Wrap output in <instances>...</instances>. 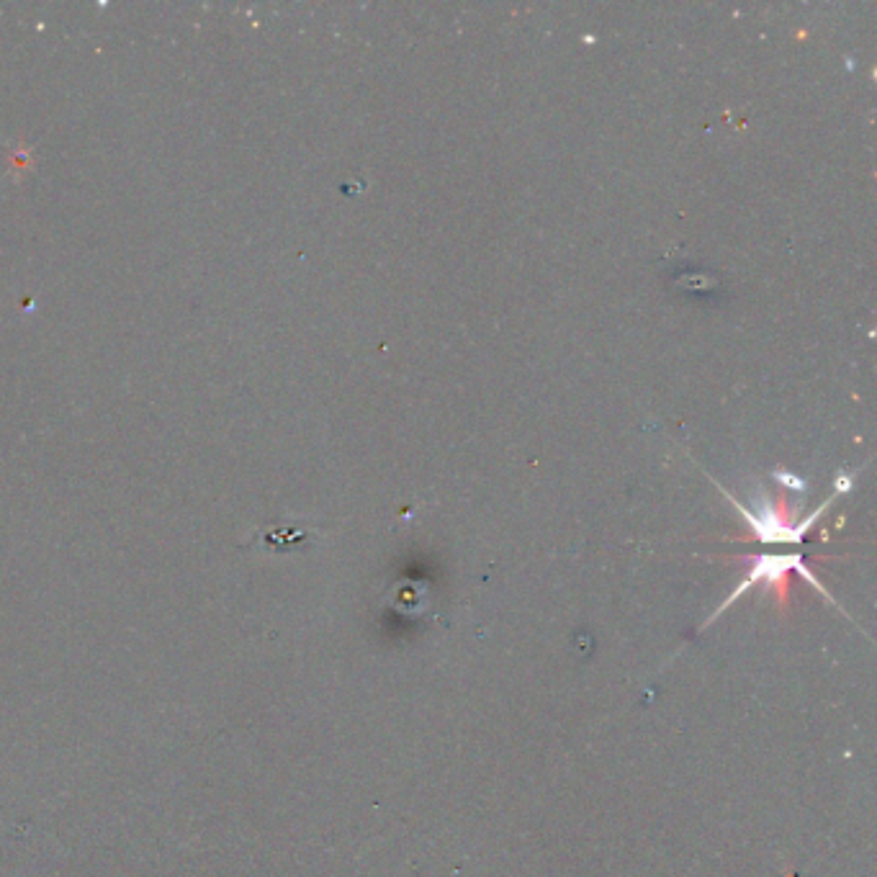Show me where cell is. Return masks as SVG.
<instances>
[{"mask_svg":"<svg viewBox=\"0 0 877 877\" xmlns=\"http://www.w3.org/2000/svg\"><path fill=\"white\" fill-rule=\"evenodd\" d=\"M728 499L733 502V507H739V512L744 515V520L749 523L751 533L754 538L762 543H800L803 541V535L811 530V525L816 523L821 512H826V507L831 505L836 499V494L831 499H826L816 512L805 517V520H798L795 517V510L790 507L785 494H777L775 499L772 497H764L762 505L757 510H746L744 505H739L731 494H726Z\"/></svg>","mask_w":877,"mask_h":877,"instance_id":"1","label":"cell"},{"mask_svg":"<svg viewBox=\"0 0 877 877\" xmlns=\"http://www.w3.org/2000/svg\"><path fill=\"white\" fill-rule=\"evenodd\" d=\"M744 559L751 564L749 566V574H746V579L739 584V587L733 589L731 597H728V600L723 602L718 613H723V610H726V607L731 605V602L736 600V597L744 595L746 589H751V587H754V584H767L769 589H775V587L777 589H785L787 587V577H790L793 571H798L800 577L808 579V582H811L813 587H816L818 592H821V595H826V589H823L821 582H818V579L813 577V571L803 564V556H800V553H780V556L764 553V556H744ZM826 597H829V595H826ZM718 613H715V615H718ZM715 615H713V618H715Z\"/></svg>","mask_w":877,"mask_h":877,"instance_id":"2","label":"cell"},{"mask_svg":"<svg viewBox=\"0 0 877 877\" xmlns=\"http://www.w3.org/2000/svg\"><path fill=\"white\" fill-rule=\"evenodd\" d=\"M775 476H777V479H780V481H782V484H785V487H787V489H805V484H803V481H800V479H798V476H793V474H787V471H782V469H780V471H777V474H775Z\"/></svg>","mask_w":877,"mask_h":877,"instance_id":"3","label":"cell"}]
</instances>
